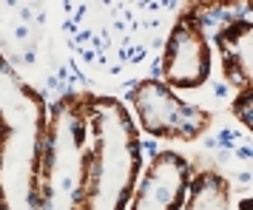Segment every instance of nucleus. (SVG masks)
<instances>
[{
	"label": "nucleus",
	"mask_w": 253,
	"mask_h": 210,
	"mask_svg": "<svg viewBox=\"0 0 253 210\" xmlns=\"http://www.w3.org/2000/svg\"><path fill=\"white\" fill-rule=\"evenodd\" d=\"M179 210H233L230 182L216 171H202L191 179L185 205Z\"/></svg>",
	"instance_id": "0eeeda50"
},
{
	"label": "nucleus",
	"mask_w": 253,
	"mask_h": 210,
	"mask_svg": "<svg viewBox=\"0 0 253 210\" xmlns=\"http://www.w3.org/2000/svg\"><path fill=\"white\" fill-rule=\"evenodd\" d=\"M131 103H134V111H137L139 128L148 131L151 137H160V140L194 142L213 122V117L208 111L179 100L157 77L142 80L139 85H134Z\"/></svg>",
	"instance_id": "7ed1b4c3"
},
{
	"label": "nucleus",
	"mask_w": 253,
	"mask_h": 210,
	"mask_svg": "<svg viewBox=\"0 0 253 210\" xmlns=\"http://www.w3.org/2000/svg\"><path fill=\"white\" fill-rule=\"evenodd\" d=\"M211 77V46L205 26L199 20V9L191 6L176 20L162 51V82L168 88L191 91L205 85Z\"/></svg>",
	"instance_id": "20e7f679"
},
{
	"label": "nucleus",
	"mask_w": 253,
	"mask_h": 210,
	"mask_svg": "<svg viewBox=\"0 0 253 210\" xmlns=\"http://www.w3.org/2000/svg\"><path fill=\"white\" fill-rule=\"evenodd\" d=\"M251 103H253V88H248V91H239V97H236V100H233V105H230V114L239 119L245 128H253Z\"/></svg>",
	"instance_id": "6e6552de"
},
{
	"label": "nucleus",
	"mask_w": 253,
	"mask_h": 210,
	"mask_svg": "<svg viewBox=\"0 0 253 210\" xmlns=\"http://www.w3.org/2000/svg\"><path fill=\"white\" fill-rule=\"evenodd\" d=\"M251 32H253V26L248 20H236V23L225 26L216 35V48L222 54V66H225V80L236 91H248L251 80H253Z\"/></svg>",
	"instance_id": "423d86ee"
},
{
	"label": "nucleus",
	"mask_w": 253,
	"mask_h": 210,
	"mask_svg": "<svg viewBox=\"0 0 253 210\" xmlns=\"http://www.w3.org/2000/svg\"><path fill=\"white\" fill-rule=\"evenodd\" d=\"M46 134V100L0 57V210H43L40 168Z\"/></svg>",
	"instance_id": "f257e3e1"
},
{
	"label": "nucleus",
	"mask_w": 253,
	"mask_h": 210,
	"mask_svg": "<svg viewBox=\"0 0 253 210\" xmlns=\"http://www.w3.org/2000/svg\"><path fill=\"white\" fill-rule=\"evenodd\" d=\"M194 171L191 162L173 151H160L145 174L137 179L128 210H179L185 205Z\"/></svg>",
	"instance_id": "39448f33"
},
{
	"label": "nucleus",
	"mask_w": 253,
	"mask_h": 210,
	"mask_svg": "<svg viewBox=\"0 0 253 210\" xmlns=\"http://www.w3.org/2000/svg\"><path fill=\"white\" fill-rule=\"evenodd\" d=\"M88 111V159L80 210H128L137 187L142 151L139 134L123 103L85 97Z\"/></svg>",
	"instance_id": "f03ea898"
}]
</instances>
